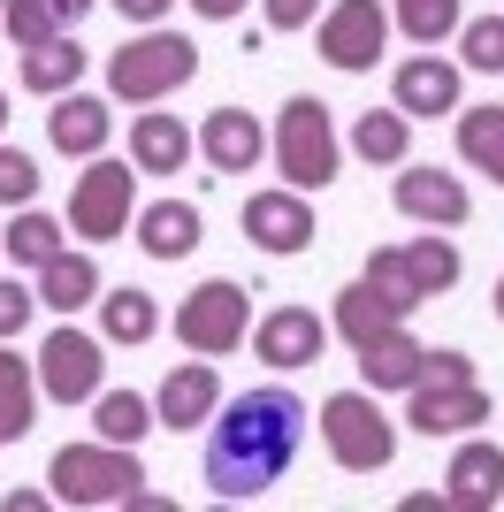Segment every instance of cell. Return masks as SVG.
<instances>
[{
    "label": "cell",
    "mask_w": 504,
    "mask_h": 512,
    "mask_svg": "<svg viewBox=\"0 0 504 512\" xmlns=\"http://www.w3.org/2000/svg\"><path fill=\"white\" fill-rule=\"evenodd\" d=\"M214 406H222V383H214V360H184L176 375L161 383V398H153V421L176 428V436H191L199 421H214Z\"/></svg>",
    "instance_id": "e0dca14e"
},
{
    "label": "cell",
    "mask_w": 504,
    "mask_h": 512,
    "mask_svg": "<svg viewBox=\"0 0 504 512\" xmlns=\"http://www.w3.org/2000/svg\"><path fill=\"white\" fill-rule=\"evenodd\" d=\"M84 54L77 39H46V46H23V92H46V100H62V92H77L84 77Z\"/></svg>",
    "instance_id": "4316f807"
},
{
    "label": "cell",
    "mask_w": 504,
    "mask_h": 512,
    "mask_svg": "<svg viewBox=\"0 0 504 512\" xmlns=\"http://www.w3.org/2000/svg\"><path fill=\"white\" fill-rule=\"evenodd\" d=\"M130 199H138V176H130V161H107V153H92V169L77 176V192H69V230L92 237V245H107V237L130 230Z\"/></svg>",
    "instance_id": "ba28073f"
},
{
    "label": "cell",
    "mask_w": 504,
    "mask_h": 512,
    "mask_svg": "<svg viewBox=\"0 0 504 512\" xmlns=\"http://www.w3.org/2000/svg\"><path fill=\"white\" fill-rule=\"evenodd\" d=\"M367 283H375L382 299H398L405 314L428 299H443L451 283H459V245L451 237H413V245H382L367 253Z\"/></svg>",
    "instance_id": "5b68a950"
},
{
    "label": "cell",
    "mask_w": 504,
    "mask_h": 512,
    "mask_svg": "<svg viewBox=\"0 0 504 512\" xmlns=\"http://www.w3.org/2000/svg\"><path fill=\"white\" fill-rule=\"evenodd\" d=\"M191 161V123L184 115H138L130 123V169L138 176H176Z\"/></svg>",
    "instance_id": "44dd1931"
},
{
    "label": "cell",
    "mask_w": 504,
    "mask_h": 512,
    "mask_svg": "<svg viewBox=\"0 0 504 512\" xmlns=\"http://www.w3.org/2000/svg\"><path fill=\"white\" fill-rule=\"evenodd\" d=\"M31 421H39V375L0 337V428H8V436H31Z\"/></svg>",
    "instance_id": "f546056e"
},
{
    "label": "cell",
    "mask_w": 504,
    "mask_h": 512,
    "mask_svg": "<svg viewBox=\"0 0 504 512\" xmlns=\"http://www.w3.org/2000/svg\"><path fill=\"white\" fill-rule=\"evenodd\" d=\"M321 344H329V321H321L314 306H275V314L252 329V352L268 367H314Z\"/></svg>",
    "instance_id": "5bb4252c"
},
{
    "label": "cell",
    "mask_w": 504,
    "mask_h": 512,
    "mask_svg": "<svg viewBox=\"0 0 504 512\" xmlns=\"http://www.w3.org/2000/svg\"><path fill=\"white\" fill-rule=\"evenodd\" d=\"M352 153L367 161V169H398L405 153H413V115H398V107H367L352 123Z\"/></svg>",
    "instance_id": "484cf974"
},
{
    "label": "cell",
    "mask_w": 504,
    "mask_h": 512,
    "mask_svg": "<svg viewBox=\"0 0 504 512\" xmlns=\"http://www.w3.org/2000/svg\"><path fill=\"white\" fill-rule=\"evenodd\" d=\"M199 237H207V222H199L191 199H153V207H138V245H146L153 260H184Z\"/></svg>",
    "instance_id": "7402d4cb"
},
{
    "label": "cell",
    "mask_w": 504,
    "mask_h": 512,
    "mask_svg": "<svg viewBox=\"0 0 504 512\" xmlns=\"http://www.w3.org/2000/svg\"><path fill=\"white\" fill-rule=\"evenodd\" d=\"M199 153H207L222 176H245L260 153H268V138H260V123H252L245 107H214L207 123H199Z\"/></svg>",
    "instance_id": "d6986e66"
},
{
    "label": "cell",
    "mask_w": 504,
    "mask_h": 512,
    "mask_svg": "<svg viewBox=\"0 0 504 512\" xmlns=\"http://www.w3.org/2000/svg\"><path fill=\"white\" fill-rule=\"evenodd\" d=\"M451 512H489V505H504V451L497 444H482V436H466L459 451H451Z\"/></svg>",
    "instance_id": "ac0fdd59"
},
{
    "label": "cell",
    "mask_w": 504,
    "mask_h": 512,
    "mask_svg": "<svg viewBox=\"0 0 504 512\" xmlns=\"http://www.w3.org/2000/svg\"><path fill=\"white\" fill-rule=\"evenodd\" d=\"M260 8H268V31H306L321 0H260Z\"/></svg>",
    "instance_id": "8d00e7d4"
},
{
    "label": "cell",
    "mask_w": 504,
    "mask_h": 512,
    "mask_svg": "<svg viewBox=\"0 0 504 512\" xmlns=\"http://www.w3.org/2000/svg\"><path fill=\"white\" fill-rule=\"evenodd\" d=\"M459 23H466L459 0H398V31H405L413 46H443Z\"/></svg>",
    "instance_id": "d6a6232c"
},
{
    "label": "cell",
    "mask_w": 504,
    "mask_h": 512,
    "mask_svg": "<svg viewBox=\"0 0 504 512\" xmlns=\"http://www.w3.org/2000/svg\"><path fill=\"white\" fill-rule=\"evenodd\" d=\"M405 421H413L420 436H466V428L489 421V390L474 383V375H420Z\"/></svg>",
    "instance_id": "8fae6325"
},
{
    "label": "cell",
    "mask_w": 504,
    "mask_h": 512,
    "mask_svg": "<svg viewBox=\"0 0 504 512\" xmlns=\"http://www.w3.org/2000/svg\"><path fill=\"white\" fill-rule=\"evenodd\" d=\"M31 199H39V161L0 146V207H31Z\"/></svg>",
    "instance_id": "e575fe53"
},
{
    "label": "cell",
    "mask_w": 504,
    "mask_h": 512,
    "mask_svg": "<svg viewBox=\"0 0 504 512\" xmlns=\"http://www.w3.org/2000/svg\"><path fill=\"white\" fill-rule=\"evenodd\" d=\"M359 375H367V390H413L420 375H428V344H413L405 321H398V329H382V337L359 344Z\"/></svg>",
    "instance_id": "ffe728a7"
},
{
    "label": "cell",
    "mask_w": 504,
    "mask_h": 512,
    "mask_svg": "<svg viewBox=\"0 0 504 512\" xmlns=\"http://www.w3.org/2000/svg\"><path fill=\"white\" fill-rule=\"evenodd\" d=\"M46 497H54V490H8V512H39Z\"/></svg>",
    "instance_id": "ab89813d"
},
{
    "label": "cell",
    "mask_w": 504,
    "mask_h": 512,
    "mask_svg": "<svg viewBox=\"0 0 504 512\" xmlns=\"http://www.w3.org/2000/svg\"><path fill=\"white\" fill-rule=\"evenodd\" d=\"M107 138H115L107 100H92V92H62V100H54V115H46V146H54V153L92 161V153H107Z\"/></svg>",
    "instance_id": "2e32d148"
},
{
    "label": "cell",
    "mask_w": 504,
    "mask_h": 512,
    "mask_svg": "<svg viewBox=\"0 0 504 512\" xmlns=\"http://www.w3.org/2000/svg\"><path fill=\"white\" fill-rule=\"evenodd\" d=\"M0 444H16V436H8V428H0Z\"/></svg>",
    "instance_id": "7bdbcfd3"
},
{
    "label": "cell",
    "mask_w": 504,
    "mask_h": 512,
    "mask_svg": "<svg viewBox=\"0 0 504 512\" xmlns=\"http://www.w3.org/2000/svg\"><path fill=\"white\" fill-rule=\"evenodd\" d=\"M275 169H283L291 192H321V184L344 169L329 100H314V92H291V100H283V115H275Z\"/></svg>",
    "instance_id": "7a4b0ae2"
},
{
    "label": "cell",
    "mask_w": 504,
    "mask_h": 512,
    "mask_svg": "<svg viewBox=\"0 0 504 512\" xmlns=\"http://www.w3.org/2000/svg\"><path fill=\"white\" fill-rule=\"evenodd\" d=\"M168 8H176V0H115V16H123V23H161Z\"/></svg>",
    "instance_id": "74e56055"
},
{
    "label": "cell",
    "mask_w": 504,
    "mask_h": 512,
    "mask_svg": "<svg viewBox=\"0 0 504 512\" xmlns=\"http://www.w3.org/2000/svg\"><path fill=\"white\" fill-rule=\"evenodd\" d=\"M459 161L504 184V107H459Z\"/></svg>",
    "instance_id": "f1b7e54d"
},
{
    "label": "cell",
    "mask_w": 504,
    "mask_h": 512,
    "mask_svg": "<svg viewBox=\"0 0 504 512\" xmlns=\"http://www.w3.org/2000/svg\"><path fill=\"white\" fill-rule=\"evenodd\" d=\"M92 428H100L107 444H146V428H161V421H153V406L138 390H100L92 398Z\"/></svg>",
    "instance_id": "4dcf8cb0"
},
{
    "label": "cell",
    "mask_w": 504,
    "mask_h": 512,
    "mask_svg": "<svg viewBox=\"0 0 504 512\" xmlns=\"http://www.w3.org/2000/svg\"><path fill=\"white\" fill-rule=\"evenodd\" d=\"M39 390L54 398V406H92V398L107 390V344L62 321V329L39 344Z\"/></svg>",
    "instance_id": "9c48e42d"
},
{
    "label": "cell",
    "mask_w": 504,
    "mask_h": 512,
    "mask_svg": "<svg viewBox=\"0 0 504 512\" xmlns=\"http://www.w3.org/2000/svg\"><path fill=\"white\" fill-rule=\"evenodd\" d=\"M31 306H39V291H23L16 276L0 283V337H8V344H16V329L31 321Z\"/></svg>",
    "instance_id": "d590c367"
},
{
    "label": "cell",
    "mask_w": 504,
    "mask_h": 512,
    "mask_svg": "<svg viewBox=\"0 0 504 512\" xmlns=\"http://www.w3.org/2000/svg\"><path fill=\"white\" fill-rule=\"evenodd\" d=\"M0 8H8V0H0Z\"/></svg>",
    "instance_id": "ee69618b"
},
{
    "label": "cell",
    "mask_w": 504,
    "mask_h": 512,
    "mask_svg": "<svg viewBox=\"0 0 504 512\" xmlns=\"http://www.w3.org/2000/svg\"><path fill=\"white\" fill-rule=\"evenodd\" d=\"M489 306H497V321H504V276H497V299H489Z\"/></svg>",
    "instance_id": "60d3db41"
},
{
    "label": "cell",
    "mask_w": 504,
    "mask_h": 512,
    "mask_svg": "<svg viewBox=\"0 0 504 512\" xmlns=\"http://www.w3.org/2000/svg\"><path fill=\"white\" fill-rule=\"evenodd\" d=\"M390 199H398V214H413V222H428V230H459L466 214H474L466 184L443 176V169H405L398 184H390Z\"/></svg>",
    "instance_id": "9a60e30c"
},
{
    "label": "cell",
    "mask_w": 504,
    "mask_h": 512,
    "mask_svg": "<svg viewBox=\"0 0 504 512\" xmlns=\"http://www.w3.org/2000/svg\"><path fill=\"white\" fill-rule=\"evenodd\" d=\"M54 253H62V222H54V214H31V207H23L16 222H8V260H23V268H46Z\"/></svg>",
    "instance_id": "1f68e13d"
},
{
    "label": "cell",
    "mask_w": 504,
    "mask_h": 512,
    "mask_svg": "<svg viewBox=\"0 0 504 512\" xmlns=\"http://www.w3.org/2000/svg\"><path fill=\"white\" fill-rule=\"evenodd\" d=\"M199 77V46L184 39V31H146V39H130L107 54V92L130 107H153L168 100L176 85H191Z\"/></svg>",
    "instance_id": "277c9868"
},
{
    "label": "cell",
    "mask_w": 504,
    "mask_h": 512,
    "mask_svg": "<svg viewBox=\"0 0 504 512\" xmlns=\"http://www.w3.org/2000/svg\"><path fill=\"white\" fill-rule=\"evenodd\" d=\"M191 16H207V23H230V16H245V0H191Z\"/></svg>",
    "instance_id": "f35d334b"
},
{
    "label": "cell",
    "mask_w": 504,
    "mask_h": 512,
    "mask_svg": "<svg viewBox=\"0 0 504 512\" xmlns=\"http://www.w3.org/2000/svg\"><path fill=\"white\" fill-rule=\"evenodd\" d=\"M459 62H466V69H482V77H504V16L459 23Z\"/></svg>",
    "instance_id": "836d02e7"
},
{
    "label": "cell",
    "mask_w": 504,
    "mask_h": 512,
    "mask_svg": "<svg viewBox=\"0 0 504 512\" xmlns=\"http://www.w3.org/2000/svg\"><path fill=\"white\" fill-rule=\"evenodd\" d=\"M390 100H398V115H459V62H443L436 46L428 54H413V62H398V77H390Z\"/></svg>",
    "instance_id": "4fadbf2b"
},
{
    "label": "cell",
    "mask_w": 504,
    "mask_h": 512,
    "mask_svg": "<svg viewBox=\"0 0 504 512\" xmlns=\"http://www.w3.org/2000/svg\"><path fill=\"white\" fill-rule=\"evenodd\" d=\"M0 130H8V92H0Z\"/></svg>",
    "instance_id": "b9f144b4"
},
{
    "label": "cell",
    "mask_w": 504,
    "mask_h": 512,
    "mask_svg": "<svg viewBox=\"0 0 504 512\" xmlns=\"http://www.w3.org/2000/svg\"><path fill=\"white\" fill-rule=\"evenodd\" d=\"M46 482H54V505H130L146 467H138V444H107L100 436V444H62Z\"/></svg>",
    "instance_id": "3957f363"
},
{
    "label": "cell",
    "mask_w": 504,
    "mask_h": 512,
    "mask_svg": "<svg viewBox=\"0 0 504 512\" xmlns=\"http://www.w3.org/2000/svg\"><path fill=\"white\" fill-rule=\"evenodd\" d=\"M398 321H405V306H398V299H382L367 276L336 291V337L352 344V352H359L367 337H382V329H398Z\"/></svg>",
    "instance_id": "d4e9b609"
},
{
    "label": "cell",
    "mask_w": 504,
    "mask_h": 512,
    "mask_svg": "<svg viewBox=\"0 0 504 512\" xmlns=\"http://www.w3.org/2000/svg\"><path fill=\"white\" fill-rule=\"evenodd\" d=\"M298 444H306V406L298 390L260 383L245 398L222 406V421L207 428V490L245 505V497H268L283 474H291Z\"/></svg>",
    "instance_id": "6da1fadb"
},
{
    "label": "cell",
    "mask_w": 504,
    "mask_h": 512,
    "mask_svg": "<svg viewBox=\"0 0 504 512\" xmlns=\"http://www.w3.org/2000/svg\"><path fill=\"white\" fill-rule=\"evenodd\" d=\"M314 46H321V62H329V69L359 77V69L382 62V46H390V16H382L375 0H336L329 16H321Z\"/></svg>",
    "instance_id": "30bf717a"
},
{
    "label": "cell",
    "mask_w": 504,
    "mask_h": 512,
    "mask_svg": "<svg viewBox=\"0 0 504 512\" xmlns=\"http://www.w3.org/2000/svg\"><path fill=\"white\" fill-rule=\"evenodd\" d=\"M84 16H92V0H8V8H0V23H8V39H16V46L69 39Z\"/></svg>",
    "instance_id": "cb8c5ba5"
},
{
    "label": "cell",
    "mask_w": 504,
    "mask_h": 512,
    "mask_svg": "<svg viewBox=\"0 0 504 512\" xmlns=\"http://www.w3.org/2000/svg\"><path fill=\"white\" fill-rule=\"evenodd\" d=\"M321 444L344 474H382L398 459V428L382 421V406L367 390H336L329 406H321Z\"/></svg>",
    "instance_id": "8992f818"
},
{
    "label": "cell",
    "mask_w": 504,
    "mask_h": 512,
    "mask_svg": "<svg viewBox=\"0 0 504 512\" xmlns=\"http://www.w3.org/2000/svg\"><path fill=\"white\" fill-rule=\"evenodd\" d=\"M252 329V291L230 276L199 283L184 306H176V337H184V352H199V360H222V352H237Z\"/></svg>",
    "instance_id": "52a82bcc"
},
{
    "label": "cell",
    "mask_w": 504,
    "mask_h": 512,
    "mask_svg": "<svg viewBox=\"0 0 504 512\" xmlns=\"http://www.w3.org/2000/svg\"><path fill=\"white\" fill-rule=\"evenodd\" d=\"M237 222H245V237L275 260H291V253L314 245V207H306V192H291V184H283V192H252Z\"/></svg>",
    "instance_id": "7c38bea8"
},
{
    "label": "cell",
    "mask_w": 504,
    "mask_h": 512,
    "mask_svg": "<svg viewBox=\"0 0 504 512\" xmlns=\"http://www.w3.org/2000/svg\"><path fill=\"white\" fill-rule=\"evenodd\" d=\"M153 329H161V306H153V291H138V283H123V291H100V337H107V344H146Z\"/></svg>",
    "instance_id": "83f0119b"
},
{
    "label": "cell",
    "mask_w": 504,
    "mask_h": 512,
    "mask_svg": "<svg viewBox=\"0 0 504 512\" xmlns=\"http://www.w3.org/2000/svg\"><path fill=\"white\" fill-rule=\"evenodd\" d=\"M39 306H54V314H77V306H100V260L92 253H54L39 268Z\"/></svg>",
    "instance_id": "603a6c76"
}]
</instances>
